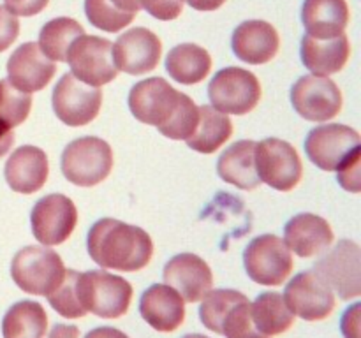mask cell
<instances>
[{
    "label": "cell",
    "mask_w": 361,
    "mask_h": 338,
    "mask_svg": "<svg viewBox=\"0 0 361 338\" xmlns=\"http://www.w3.org/2000/svg\"><path fill=\"white\" fill-rule=\"evenodd\" d=\"M242 298H245V294L235 289H217V291L207 292L200 306V319L203 326L217 333L222 315Z\"/></svg>",
    "instance_id": "35"
},
{
    "label": "cell",
    "mask_w": 361,
    "mask_h": 338,
    "mask_svg": "<svg viewBox=\"0 0 361 338\" xmlns=\"http://www.w3.org/2000/svg\"><path fill=\"white\" fill-rule=\"evenodd\" d=\"M302 21L307 35L330 39L344 34L349 23V6L345 0H305Z\"/></svg>",
    "instance_id": "24"
},
{
    "label": "cell",
    "mask_w": 361,
    "mask_h": 338,
    "mask_svg": "<svg viewBox=\"0 0 361 338\" xmlns=\"http://www.w3.org/2000/svg\"><path fill=\"white\" fill-rule=\"evenodd\" d=\"M78 278H80L78 271L66 270L63 278L56 285L55 291L46 296L51 308L66 319H81V317L87 315V312L81 306L80 298H78Z\"/></svg>",
    "instance_id": "32"
},
{
    "label": "cell",
    "mask_w": 361,
    "mask_h": 338,
    "mask_svg": "<svg viewBox=\"0 0 361 338\" xmlns=\"http://www.w3.org/2000/svg\"><path fill=\"white\" fill-rule=\"evenodd\" d=\"M129 109L141 123L157 127L169 139H189L197 127L200 109L189 95L175 90L162 77H148L129 92Z\"/></svg>",
    "instance_id": "1"
},
{
    "label": "cell",
    "mask_w": 361,
    "mask_h": 338,
    "mask_svg": "<svg viewBox=\"0 0 361 338\" xmlns=\"http://www.w3.org/2000/svg\"><path fill=\"white\" fill-rule=\"evenodd\" d=\"M200 120L192 136L187 139V146L200 154H215L233 134V123L228 115L217 111L212 106H200Z\"/></svg>",
    "instance_id": "29"
},
{
    "label": "cell",
    "mask_w": 361,
    "mask_h": 338,
    "mask_svg": "<svg viewBox=\"0 0 361 338\" xmlns=\"http://www.w3.org/2000/svg\"><path fill=\"white\" fill-rule=\"evenodd\" d=\"M32 232L44 246H55L69 239L78 224L76 204L63 194H49L35 203L30 213Z\"/></svg>",
    "instance_id": "13"
},
{
    "label": "cell",
    "mask_w": 361,
    "mask_h": 338,
    "mask_svg": "<svg viewBox=\"0 0 361 338\" xmlns=\"http://www.w3.org/2000/svg\"><path fill=\"white\" fill-rule=\"evenodd\" d=\"M30 108V94L14 88L7 80H0V157L13 148V129L27 120Z\"/></svg>",
    "instance_id": "27"
},
{
    "label": "cell",
    "mask_w": 361,
    "mask_h": 338,
    "mask_svg": "<svg viewBox=\"0 0 361 338\" xmlns=\"http://www.w3.org/2000/svg\"><path fill=\"white\" fill-rule=\"evenodd\" d=\"M20 34V21L16 14L11 13L6 6H0V53L6 51L18 39Z\"/></svg>",
    "instance_id": "38"
},
{
    "label": "cell",
    "mask_w": 361,
    "mask_h": 338,
    "mask_svg": "<svg viewBox=\"0 0 361 338\" xmlns=\"http://www.w3.org/2000/svg\"><path fill=\"white\" fill-rule=\"evenodd\" d=\"M49 0H4L7 9L16 16H35L46 9Z\"/></svg>",
    "instance_id": "39"
},
{
    "label": "cell",
    "mask_w": 361,
    "mask_h": 338,
    "mask_svg": "<svg viewBox=\"0 0 361 338\" xmlns=\"http://www.w3.org/2000/svg\"><path fill=\"white\" fill-rule=\"evenodd\" d=\"M78 298L87 313L101 319H118L129 310L133 285L106 270L85 271L78 278Z\"/></svg>",
    "instance_id": "3"
},
{
    "label": "cell",
    "mask_w": 361,
    "mask_h": 338,
    "mask_svg": "<svg viewBox=\"0 0 361 338\" xmlns=\"http://www.w3.org/2000/svg\"><path fill=\"white\" fill-rule=\"evenodd\" d=\"M293 315L309 323L324 320L334 313L335 294L316 271H302L291 278L282 294Z\"/></svg>",
    "instance_id": "12"
},
{
    "label": "cell",
    "mask_w": 361,
    "mask_h": 338,
    "mask_svg": "<svg viewBox=\"0 0 361 338\" xmlns=\"http://www.w3.org/2000/svg\"><path fill=\"white\" fill-rule=\"evenodd\" d=\"M243 264L250 280L268 287H279L293 271L291 250L275 234H261L243 252Z\"/></svg>",
    "instance_id": "7"
},
{
    "label": "cell",
    "mask_w": 361,
    "mask_h": 338,
    "mask_svg": "<svg viewBox=\"0 0 361 338\" xmlns=\"http://www.w3.org/2000/svg\"><path fill=\"white\" fill-rule=\"evenodd\" d=\"M48 338H80V330L73 324H55Z\"/></svg>",
    "instance_id": "41"
},
{
    "label": "cell",
    "mask_w": 361,
    "mask_h": 338,
    "mask_svg": "<svg viewBox=\"0 0 361 338\" xmlns=\"http://www.w3.org/2000/svg\"><path fill=\"white\" fill-rule=\"evenodd\" d=\"M109 2H111L116 9L123 11V13L127 14H134V16H137V13H140L141 9L140 0H109Z\"/></svg>",
    "instance_id": "44"
},
{
    "label": "cell",
    "mask_w": 361,
    "mask_h": 338,
    "mask_svg": "<svg viewBox=\"0 0 361 338\" xmlns=\"http://www.w3.org/2000/svg\"><path fill=\"white\" fill-rule=\"evenodd\" d=\"M113 168V151L108 141L85 136L71 141L62 154V173L78 187H94L104 182Z\"/></svg>",
    "instance_id": "5"
},
{
    "label": "cell",
    "mask_w": 361,
    "mask_h": 338,
    "mask_svg": "<svg viewBox=\"0 0 361 338\" xmlns=\"http://www.w3.org/2000/svg\"><path fill=\"white\" fill-rule=\"evenodd\" d=\"M291 104L309 122H326L342 109V92L331 80L323 76H303L293 84Z\"/></svg>",
    "instance_id": "14"
},
{
    "label": "cell",
    "mask_w": 361,
    "mask_h": 338,
    "mask_svg": "<svg viewBox=\"0 0 361 338\" xmlns=\"http://www.w3.org/2000/svg\"><path fill=\"white\" fill-rule=\"evenodd\" d=\"M183 338H208V337H204V334H200V333H194V334H185Z\"/></svg>",
    "instance_id": "45"
},
{
    "label": "cell",
    "mask_w": 361,
    "mask_h": 338,
    "mask_svg": "<svg viewBox=\"0 0 361 338\" xmlns=\"http://www.w3.org/2000/svg\"><path fill=\"white\" fill-rule=\"evenodd\" d=\"M314 271L330 285L341 299H355L361 294V249L353 239H341L334 250L324 254Z\"/></svg>",
    "instance_id": "9"
},
{
    "label": "cell",
    "mask_w": 361,
    "mask_h": 338,
    "mask_svg": "<svg viewBox=\"0 0 361 338\" xmlns=\"http://www.w3.org/2000/svg\"><path fill=\"white\" fill-rule=\"evenodd\" d=\"M87 249L104 270L133 273L147 268L154 256L150 234L137 225L116 218H101L88 231Z\"/></svg>",
    "instance_id": "2"
},
{
    "label": "cell",
    "mask_w": 361,
    "mask_h": 338,
    "mask_svg": "<svg viewBox=\"0 0 361 338\" xmlns=\"http://www.w3.org/2000/svg\"><path fill=\"white\" fill-rule=\"evenodd\" d=\"M212 108L224 115H247L261 99L259 80L242 67H226L208 84Z\"/></svg>",
    "instance_id": "6"
},
{
    "label": "cell",
    "mask_w": 361,
    "mask_h": 338,
    "mask_svg": "<svg viewBox=\"0 0 361 338\" xmlns=\"http://www.w3.org/2000/svg\"><path fill=\"white\" fill-rule=\"evenodd\" d=\"M83 34L85 28L73 18H55L41 28L37 46L53 62H66L71 44Z\"/></svg>",
    "instance_id": "31"
},
{
    "label": "cell",
    "mask_w": 361,
    "mask_h": 338,
    "mask_svg": "<svg viewBox=\"0 0 361 338\" xmlns=\"http://www.w3.org/2000/svg\"><path fill=\"white\" fill-rule=\"evenodd\" d=\"M141 9L161 21H171L182 14L183 0H140Z\"/></svg>",
    "instance_id": "37"
},
{
    "label": "cell",
    "mask_w": 361,
    "mask_h": 338,
    "mask_svg": "<svg viewBox=\"0 0 361 338\" xmlns=\"http://www.w3.org/2000/svg\"><path fill=\"white\" fill-rule=\"evenodd\" d=\"M85 14L95 28L109 34H116L122 28L129 27L136 18L134 14L116 9L109 0H85Z\"/></svg>",
    "instance_id": "34"
},
{
    "label": "cell",
    "mask_w": 361,
    "mask_h": 338,
    "mask_svg": "<svg viewBox=\"0 0 361 338\" xmlns=\"http://www.w3.org/2000/svg\"><path fill=\"white\" fill-rule=\"evenodd\" d=\"M49 165L44 151L32 144H25L9 155L6 162L7 185L18 194H34L44 187Z\"/></svg>",
    "instance_id": "21"
},
{
    "label": "cell",
    "mask_w": 361,
    "mask_h": 338,
    "mask_svg": "<svg viewBox=\"0 0 361 338\" xmlns=\"http://www.w3.org/2000/svg\"><path fill=\"white\" fill-rule=\"evenodd\" d=\"M56 65L37 42H25L7 60V81L25 94L46 88L55 76Z\"/></svg>",
    "instance_id": "18"
},
{
    "label": "cell",
    "mask_w": 361,
    "mask_h": 338,
    "mask_svg": "<svg viewBox=\"0 0 361 338\" xmlns=\"http://www.w3.org/2000/svg\"><path fill=\"white\" fill-rule=\"evenodd\" d=\"M164 284L175 289L183 301L197 303L214 287V275L207 261L190 252L178 254L166 263Z\"/></svg>",
    "instance_id": "17"
},
{
    "label": "cell",
    "mask_w": 361,
    "mask_h": 338,
    "mask_svg": "<svg viewBox=\"0 0 361 338\" xmlns=\"http://www.w3.org/2000/svg\"><path fill=\"white\" fill-rule=\"evenodd\" d=\"M217 173L226 183L236 189L254 190L261 180L256 171V143L250 139L231 144L217 162Z\"/></svg>",
    "instance_id": "25"
},
{
    "label": "cell",
    "mask_w": 361,
    "mask_h": 338,
    "mask_svg": "<svg viewBox=\"0 0 361 338\" xmlns=\"http://www.w3.org/2000/svg\"><path fill=\"white\" fill-rule=\"evenodd\" d=\"M334 229L319 215L300 213L284 227V243L300 257H314L324 254L334 243Z\"/></svg>",
    "instance_id": "22"
},
{
    "label": "cell",
    "mask_w": 361,
    "mask_h": 338,
    "mask_svg": "<svg viewBox=\"0 0 361 338\" xmlns=\"http://www.w3.org/2000/svg\"><path fill=\"white\" fill-rule=\"evenodd\" d=\"M360 312L361 303H355L342 313L341 330L345 338H360Z\"/></svg>",
    "instance_id": "40"
},
{
    "label": "cell",
    "mask_w": 361,
    "mask_h": 338,
    "mask_svg": "<svg viewBox=\"0 0 361 338\" xmlns=\"http://www.w3.org/2000/svg\"><path fill=\"white\" fill-rule=\"evenodd\" d=\"M140 313L155 331L173 333L185 320V301L169 285L154 284L141 296Z\"/></svg>",
    "instance_id": "20"
},
{
    "label": "cell",
    "mask_w": 361,
    "mask_h": 338,
    "mask_svg": "<svg viewBox=\"0 0 361 338\" xmlns=\"http://www.w3.org/2000/svg\"><path fill=\"white\" fill-rule=\"evenodd\" d=\"M53 111L67 127H83L97 118L102 104L101 88L83 83L73 74H63L55 84Z\"/></svg>",
    "instance_id": "10"
},
{
    "label": "cell",
    "mask_w": 361,
    "mask_h": 338,
    "mask_svg": "<svg viewBox=\"0 0 361 338\" xmlns=\"http://www.w3.org/2000/svg\"><path fill=\"white\" fill-rule=\"evenodd\" d=\"M250 313L256 330L267 338L286 333L295 324V315L286 305L284 298L279 292H263L250 303Z\"/></svg>",
    "instance_id": "30"
},
{
    "label": "cell",
    "mask_w": 361,
    "mask_h": 338,
    "mask_svg": "<svg viewBox=\"0 0 361 338\" xmlns=\"http://www.w3.org/2000/svg\"><path fill=\"white\" fill-rule=\"evenodd\" d=\"M66 273L63 261L55 250L30 245L21 249L11 263L13 282L27 294L48 296Z\"/></svg>",
    "instance_id": "4"
},
{
    "label": "cell",
    "mask_w": 361,
    "mask_h": 338,
    "mask_svg": "<svg viewBox=\"0 0 361 338\" xmlns=\"http://www.w3.org/2000/svg\"><path fill=\"white\" fill-rule=\"evenodd\" d=\"M85 338H129L123 331L116 330V327H109V326H101L95 327V330L88 331L87 337Z\"/></svg>",
    "instance_id": "42"
},
{
    "label": "cell",
    "mask_w": 361,
    "mask_h": 338,
    "mask_svg": "<svg viewBox=\"0 0 361 338\" xmlns=\"http://www.w3.org/2000/svg\"><path fill=\"white\" fill-rule=\"evenodd\" d=\"M217 334H224L226 338H267L254 326L252 313H250V301L247 299V296L236 301L222 315Z\"/></svg>",
    "instance_id": "33"
},
{
    "label": "cell",
    "mask_w": 361,
    "mask_h": 338,
    "mask_svg": "<svg viewBox=\"0 0 361 338\" xmlns=\"http://www.w3.org/2000/svg\"><path fill=\"white\" fill-rule=\"evenodd\" d=\"M256 171L261 182L271 189L289 192L302 180L303 164L293 144L268 137L256 143Z\"/></svg>",
    "instance_id": "8"
},
{
    "label": "cell",
    "mask_w": 361,
    "mask_h": 338,
    "mask_svg": "<svg viewBox=\"0 0 361 338\" xmlns=\"http://www.w3.org/2000/svg\"><path fill=\"white\" fill-rule=\"evenodd\" d=\"M281 37L274 25L263 20H249L235 28L231 48L236 58L250 65H263L277 56Z\"/></svg>",
    "instance_id": "19"
},
{
    "label": "cell",
    "mask_w": 361,
    "mask_h": 338,
    "mask_svg": "<svg viewBox=\"0 0 361 338\" xmlns=\"http://www.w3.org/2000/svg\"><path fill=\"white\" fill-rule=\"evenodd\" d=\"M162 55L161 39L145 27L123 32L115 44H111V56L116 70L133 76H141L159 65Z\"/></svg>",
    "instance_id": "15"
},
{
    "label": "cell",
    "mask_w": 361,
    "mask_h": 338,
    "mask_svg": "<svg viewBox=\"0 0 361 338\" xmlns=\"http://www.w3.org/2000/svg\"><path fill=\"white\" fill-rule=\"evenodd\" d=\"M73 76L90 87L101 88L118 74L111 56V42L99 35H80L67 51Z\"/></svg>",
    "instance_id": "11"
},
{
    "label": "cell",
    "mask_w": 361,
    "mask_h": 338,
    "mask_svg": "<svg viewBox=\"0 0 361 338\" xmlns=\"http://www.w3.org/2000/svg\"><path fill=\"white\" fill-rule=\"evenodd\" d=\"M302 62L314 76H330L341 73L351 55V44L345 34L330 39L305 35L302 39Z\"/></svg>",
    "instance_id": "23"
},
{
    "label": "cell",
    "mask_w": 361,
    "mask_h": 338,
    "mask_svg": "<svg viewBox=\"0 0 361 338\" xmlns=\"http://www.w3.org/2000/svg\"><path fill=\"white\" fill-rule=\"evenodd\" d=\"M196 11H217L219 7L224 6L226 0H183Z\"/></svg>",
    "instance_id": "43"
},
{
    "label": "cell",
    "mask_w": 361,
    "mask_h": 338,
    "mask_svg": "<svg viewBox=\"0 0 361 338\" xmlns=\"http://www.w3.org/2000/svg\"><path fill=\"white\" fill-rule=\"evenodd\" d=\"M210 69V53L192 42L175 46L166 56V70L180 84L192 87V84L201 83L203 80H207Z\"/></svg>",
    "instance_id": "26"
},
{
    "label": "cell",
    "mask_w": 361,
    "mask_h": 338,
    "mask_svg": "<svg viewBox=\"0 0 361 338\" xmlns=\"http://www.w3.org/2000/svg\"><path fill=\"white\" fill-rule=\"evenodd\" d=\"M48 331V313L44 306L23 299L11 306L2 319L4 338H44Z\"/></svg>",
    "instance_id": "28"
},
{
    "label": "cell",
    "mask_w": 361,
    "mask_h": 338,
    "mask_svg": "<svg viewBox=\"0 0 361 338\" xmlns=\"http://www.w3.org/2000/svg\"><path fill=\"white\" fill-rule=\"evenodd\" d=\"M360 134L342 123L314 127L305 139V154L323 171H337L348 155L360 146Z\"/></svg>",
    "instance_id": "16"
},
{
    "label": "cell",
    "mask_w": 361,
    "mask_h": 338,
    "mask_svg": "<svg viewBox=\"0 0 361 338\" xmlns=\"http://www.w3.org/2000/svg\"><path fill=\"white\" fill-rule=\"evenodd\" d=\"M337 180L342 189L358 194L361 190V146H356L337 168Z\"/></svg>",
    "instance_id": "36"
}]
</instances>
